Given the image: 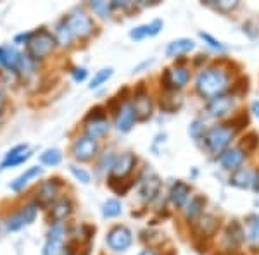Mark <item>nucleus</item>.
<instances>
[{
  "label": "nucleus",
  "instance_id": "17",
  "mask_svg": "<svg viewBox=\"0 0 259 255\" xmlns=\"http://www.w3.org/2000/svg\"><path fill=\"white\" fill-rule=\"evenodd\" d=\"M71 212H73V203H71V200L61 198V200H57V202H54V206L50 207V221H52V224L62 223V221H66L71 216Z\"/></svg>",
  "mask_w": 259,
  "mask_h": 255
},
{
  "label": "nucleus",
  "instance_id": "4",
  "mask_svg": "<svg viewBox=\"0 0 259 255\" xmlns=\"http://www.w3.org/2000/svg\"><path fill=\"white\" fill-rule=\"evenodd\" d=\"M106 241L112 252H126L133 243V235L126 226H114L107 233Z\"/></svg>",
  "mask_w": 259,
  "mask_h": 255
},
{
  "label": "nucleus",
  "instance_id": "22",
  "mask_svg": "<svg viewBox=\"0 0 259 255\" xmlns=\"http://www.w3.org/2000/svg\"><path fill=\"white\" fill-rule=\"evenodd\" d=\"M73 38H74V35H73V31H71L68 21L66 19L59 21V24L56 26V41L57 43L62 45V47H69V45L73 43Z\"/></svg>",
  "mask_w": 259,
  "mask_h": 255
},
{
  "label": "nucleus",
  "instance_id": "2",
  "mask_svg": "<svg viewBox=\"0 0 259 255\" xmlns=\"http://www.w3.org/2000/svg\"><path fill=\"white\" fill-rule=\"evenodd\" d=\"M235 136V126L232 124H220L204 135V143L211 154H221L228 148L230 141Z\"/></svg>",
  "mask_w": 259,
  "mask_h": 255
},
{
  "label": "nucleus",
  "instance_id": "33",
  "mask_svg": "<svg viewBox=\"0 0 259 255\" xmlns=\"http://www.w3.org/2000/svg\"><path fill=\"white\" fill-rule=\"evenodd\" d=\"M90 7L92 11L95 12L100 18H109L111 11H112V4H107V2H102V0H97V2H90Z\"/></svg>",
  "mask_w": 259,
  "mask_h": 255
},
{
  "label": "nucleus",
  "instance_id": "9",
  "mask_svg": "<svg viewBox=\"0 0 259 255\" xmlns=\"http://www.w3.org/2000/svg\"><path fill=\"white\" fill-rule=\"evenodd\" d=\"M26 57L14 47H0V64L11 71H21Z\"/></svg>",
  "mask_w": 259,
  "mask_h": 255
},
{
  "label": "nucleus",
  "instance_id": "16",
  "mask_svg": "<svg viewBox=\"0 0 259 255\" xmlns=\"http://www.w3.org/2000/svg\"><path fill=\"white\" fill-rule=\"evenodd\" d=\"M61 183L59 179H49V181L41 183L36 195H38V206H49L56 200L57 193H59Z\"/></svg>",
  "mask_w": 259,
  "mask_h": 255
},
{
  "label": "nucleus",
  "instance_id": "44",
  "mask_svg": "<svg viewBox=\"0 0 259 255\" xmlns=\"http://www.w3.org/2000/svg\"><path fill=\"white\" fill-rule=\"evenodd\" d=\"M139 255H157V252H154V250L147 248V250H144V252H142V253H139Z\"/></svg>",
  "mask_w": 259,
  "mask_h": 255
},
{
  "label": "nucleus",
  "instance_id": "1",
  "mask_svg": "<svg viewBox=\"0 0 259 255\" xmlns=\"http://www.w3.org/2000/svg\"><path fill=\"white\" fill-rule=\"evenodd\" d=\"M230 86L228 73L221 68H207L200 71L195 81V88H197L199 95L204 98H218Z\"/></svg>",
  "mask_w": 259,
  "mask_h": 255
},
{
  "label": "nucleus",
  "instance_id": "34",
  "mask_svg": "<svg viewBox=\"0 0 259 255\" xmlns=\"http://www.w3.org/2000/svg\"><path fill=\"white\" fill-rule=\"evenodd\" d=\"M36 211H38V206H36L35 202H31V203H28L26 207H23L21 209V216H23V219H24V224H30L35 221V217H36Z\"/></svg>",
  "mask_w": 259,
  "mask_h": 255
},
{
  "label": "nucleus",
  "instance_id": "5",
  "mask_svg": "<svg viewBox=\"0 0 259 255\" xmlns=\"http://www.w3.org/2000/svg\"><path fill=\"white\" fill-rule=\"evenodd\" d=\"M68 21L71 31H73L74 36H80V38H85L89 36L92 31H94V21L90 19L89 14L85 12H80V11H74L66 18Z\"/></svg>",
  "mask_w": 259,
  "mask_h": 255
},
{
  "label": "nucleus",
  "instance_id": "7",
  "mask_svg": "<svg viewBox=\"0 0 259 255\" xmlns=\"http://www.w3.org/2000/svg\"><path fill=\"white\" fill-rule=\"evenodd\" d=\"M97 150H99L97 140H95V138H92V136H89V135H85V136H80L76 141H74L73 156L76 157L80 162H87V161H90V159L95 157Z\"/></svg>",
  "mask_w": 259,
  "mask_h": 255
},
{
  "label": "nucleus",
  "instance_id": "21",
  "mask_svg": "<svg viewBox=\"0 0 259 255\" xmlns=\"http://www.w3.org/2000/svg\"><path fill=\"white\" fill-rule=\"evenodd\" d=\"M41 173H44V169H41V167L33 166V167H30V169L24 171L23 174H19V176L16 178L14 181H12L11 185H9V188H11L12 191H21L24 186L28 185V183H30V179L41 176Z\"/></svg>",
  "mask_w": 259,
  "mask_h": 255
},
{
  "label": "nucleus",
  "instance_id": "39",
  "mask_svg": "<svg viewBox=\"0 0 259 255\" xmlns=\"http://www.w3.org/2000/svg\"><path fill=\"white\" fill-rule=\"evenodd\" d=\"M237 6H239V4H237V2H228V0H225V2H218V4H216V9L228 12V11L235 9Z\"/></svg>",
  "mask_w": 259,
  "mask_h": 255
},
{
  "label": "nucleus",
  "instance_id": "31",
  "mask_svg": "<svg viewBox=\"0 0 259 255\" xmlns=\"http://www.w3.org/2000/svg\"><path fill=\"white\" fill-rule=\"evenodd\" d=\"M112 76V68H106V69H100L97 74L94 76V79L90 81V90H95V88H99L100 85H104V83L107 81Z\"/></svg>",
  "mask_w": 259,
  "mask_h": 255
},
{
  "label": "nucleus",
  "instance_id": "14",
  "mask_svg": "<svg viewBox=\"0 0 259 255\" xmlns=\"http://www.w3.org/2000/svg\"><path fill=\"white\" fill-rule=\"evenodd\" d=\"M190 193H192L190 185H187V183H183V181H177V183H173V186H171V190H169V200L175 207L182 209V207H185L187 202L190 200Z\"/></svg>",
  "mask_w": 259,
  "mask_h": 255
},
{
  "label": "nucleus",
  "instance_id": "42",
  "mask_svg": "<svg viewBox=\"0 0 259 255\" xmlns=\"http://www.w3.org/2000/svg\"><path fill=\"white\" fill-rule=\"evenodd\" d=\"M4 107H6V95H4V91L0 90V114H2Z\"/></svg>",
  "mask_w": 259,
  "mask_h": 255
},
{
  "label": "nucleus",
  "instance_id": "27",
  "mask_svg": "<svg viewBox=\"0 0 259 255\" xmlns=\"http://www.w3.org/2000/svg\"><path fill=\"white\" fill-rule=\"evenodd\" d=\"M227 241L230 246H239L244 241V231H242V226L233 221L232 224H228L227 228Z\"/></svg>",
  "mask_w": 259,
  "mask_h": 255
},
{
  "label": "nucleus",
  "instance_id": "18",
  "mask_svg": "<svg viewBox=\"0 0 259 255\" xmlns=\"http://www.w3.org/2000/svg\"><path fill=\"white\" fill-rule=\"evenodd\" d=\"M133 109H135V114L139 121H147L152 116V102L150 97L145 91H139L135 95V102H133Z\"/></svg>",
  "mask_w": 259,
  "mask_h": 255
},
{
  "label": "nucleus",
  "instance_id": "41",
  "mask_svg": "<svg viewBox=\"0 0 259 255\" xmlns=\"http://www.w3.org/2000/svg\"><path fill=\"white\" fill-rule=\"evenodd\" d=\"M250 109H252L254 116L259 119V100H256V102H252V106H250Z\"/></svg>",
  "mask_w": 259,
  "mask_h": 255
},
{
  "label": "nucleus",
  "instance_id": "32",
  "mask_svg": "<svg viewBox=\"0 0 259 255\" xmlns=\"http://www.w3.org/2000/svg\"><path fill=\"white\" fill-rule=\"evenodd\" d=\"M69 173L73 174L74 176V179L76 181H80V183H83V185H89L90 183V173L89 171H85L83 167H80V166H76V164H69Z\"/></svg>",
  "mask_w": 259,
  "mask_h": 255
},
{
  "label": "nucleus",
  "instance_id": "11",
  "mask_svg": "<svg viewBox=\"0 0 259 255\" xmlns=\"http://www.w3.org/2000/svg\"><path fill=\"white\" fill-rule=\"evenodd\" d=\"M164 83L168 90H177V88H183V86L189 83L190 79V71L185 68H173L168 69L164 74Z\"/></svg>",
  "mask_w": 259,
  "mask_h": 255
},
{
  "label": "nucleus",
  "instance_id": "6",
  "mask_svg": "<svg viewBox=\"0 0 259 255\" xmlns=\"http://www.w3.org/2000/svg\"><path fill=\"white\" fill-rule=\"evenodd\" d=\"M233 109H235V98L230 97V95H221L218 98L209 100V104L206 106V112L212 119H221L225 116L232 114Z\"/></svg>",
  "mask_w": 259,
  "mask_h": 255
},
{
  "label": "nucleus",
  "instance_id": "30",
  "mask_svg": "<svg viewBox=\"0 0 259 255\" xmlns=\"http://www.w3.org/2000/svg\"><path fill=\"white\" fill-rule=\"evenodd\" d=\"M40 161L45 166H57L62 161V152L59 148H49L40 156Z\"/></svg>",
  "mask_w": 259,
  "mask_h": 255
},
{
  "label": "nucleus",
  "instance_id": "28",
  "mask_svg": "<svg viewBox=\"0 0 259 255\" xmlns=\"http://www.w3.org/2000/svg\"><path fill=\"white\" fill-rule=\"evenodd\" d=\"M121 212H123V206H121L119 200L116 198H109L104 202L102 206V216L106 217V219H112V217H118L121 216Z\"/></svg>",
  "mask_w": 259,
  "mask_h": 255
},
{
  "label": "nucleus",
  "instance_id": "8",
  "mask_svg": "<svg viewBox=\"0 0 259 255\" xmlns=\"http://www.w3.org/2000/svg\"><path fill=\"white\" fill-rule=\"evenodd\" d=\"M159 191H161V179L157 174L150 173L140 181L139 193L144 202H152V200H156V196L159 195Z\"/></svg>",
  "mask_w": 259,
  "mask_h": 255
},
{
  "label": "nucleus",
  "instance_id": "10",
  "mask_svg": "<svg viewBox=\"0 0 259 255\" xmlns=\"http://www.w3.org/2000/svg\"><path fill=\"white\" fill-rule=\"evenodd\" d=\"M137 166V157L133 154H123L121 157L116 159L114 166H112V173H111V178H118V179H123L126 178L128 174H132V171L135 169Z\"/></svg>",
  "mask_w": 259,
  "mask_h": 255
},
{
  "label": "nucleus",
  "instance_id": "23",
  "mask_svg": "<svg viewBox=\"0 0 259 255\" xmlns=\"http://www.w3.org/2000/svg\"><path fill=\"white\" fill-rule=\"evenodd\" d=\"M204 206H206V198H204V196H200V195L190 196V200L187 202V206H185L187 219L192 221V219H195V217H199L200 214H202Z\"/></svg>",
  "mask_w": 259,
  "mask_h": 255
},
{
  "label": "nucleus",
  "instance_id": "38",
  "mask_svg": "<svg viewBox=\"0 0 259 255\" xmlns=\"http://www.w3.org/2000/svg\"><path fill=\"white\" fill-rule=\"evenodd\" d=\"M202 131H204V124H202V121H199V119H195L189 128V133L194 140H199L200 135H202Z\"/></svg>",
  "mask_w": 259,
  "mask_h": 255
},
{
  "label": "nucleus",
  "instance_id": "26",
  "mask_svg": "<svg viewBox=\"0 0 259 255\" xmlns=\"http://www.w3.org/2000/svg\"><path fill=\"white\" fill-rule=\"evenodd\" d=\"M109 131V123L106 119H97V121H89L87 124V135L95 138L97 140L99 136H104Z\"/></svg>",
  "mask_w": 259,
  "mask_h": 255
},
{
  "label": "nucleus",
  "instance_id": "13",
  "mask_svg": "<svg viewBox=\"0 0 259 255\" xmlns=\"http://www.w3.org/2000/svg\"><path fill=\"white\" fill-rule=\"evenodd\" d=\"M31 156H33V152L28 150V145H16L14 148L7 152V156L4 159L0 169H7V167H14V166L23 164V162H26Z\"/></svg>",
  "mask_w": 259,
  "mask_h": 255
},
{
  "label": "nucleus",
  "instance_id": "40",
  "mask_svg": "<svg viewBox=\"0 0 259 255\" xmlns=\"http://www.w3.org/2000/svg\"><path fill=\"white\" fill-rule=\"evenodd\" d=\"M87 74H89V73H87L85 68H76L73 71V79H74V81H85Z\"/></svg>",
  "mask_w": 259,
  "mask_h": 255
},
{
  "label": "nucleus",
  "instance_id": "25",
  "mask_svg": "<svg viewBox=\"0 0 259 255\" xmlns=\"http://www.w3.org/2000/svg\"><path fill=\"white\" fill-rule=\"evenodd\" d=\"M41 255H71V250H69L68 245H64V241L47 240Z\"/></svg>",
  "mask_w": 259,
  "mask_h": 255
},
{
  "label": "nucleus",
  "instance_id": "43",
  "mask_svg": "<svg viewBox=\"0 0 259 255\" xmlns=\"http://www.w3.org/2000/svg\"><path fill=\"white\" fill-rule=\"evenodd\" d=\"M252 186H254V190L259 191V173H257V176L254 178V181H252Z\"/></svg>",
  "mask_w": 259,
  "mask_h": 255
},
{
  "label": "nucleus",
  "instance_id": "19",
  "mask_svg": "<svg viewBox=\"0 0 259 255\" xmlns=\"http://www.w3.org/2000/svg\"><path fill=\"white\" fill-rule=\"evenodd\" d=\"M161 30H162V21L156 19L150 24H142V26L133 28V30L130 31V38L144 40V38H147V36H156Z\"/></svg>",
  "mask_w": 259,
  "mask_h": 255
},
{
  "label": "nucleus",
  "instance_id": "12",
  "mask_svg": "<svg viewBox=\"0 0 259 255\" xmlns=\"http://www.w3.org/2000/svg\"><path fill=\"white\" fill-rule=\"evenodd\" d=\"M245 159V152L239 147H232V148H227L225 152H221L220 156V164L223 169H228V171H237L240 169L242 162Z\"/></svg>",
  "mask_w": 259,
  "mask_h": 255
},
{
  "label": "nucleus",
  "instance_id": "37",
  "mask_svg": "<svg viewBox=\"0 0 259 255\" xmlns=\"http://www.w3.org/2000/svg\"><path fill=\"white\" fill-rule=\"evenodd\" d=\"M23 226H24V219H23V216H21V212H16V214L9 217V221H7V229H9V231H18Z\"/></svg>",
  "mask_w": 259,
  "mask_h": 255
},
{
  "label": "nucleus",
  "instance_id": "35",
  "mask_svg": "<svg viewBox=\"0 0 259 255\" xmlns=\"http://www.w3.org/2000/svg\"><path fill=\"white\" fill-rule=\"evenodd\" d=\"M64 236H66V226H64V223L52 224V228L49 229V240L64 241Z\"/></svg>",
  "mask_w": 259,
  "mask_h": 255
},
{
  "label": "nucleus",
  "instance_id": "36",
  "mask_svg": "<svg viewBox=\"0 0 259 255\" xmlns=\"http://www.w3.org/2000/svg\"><path fill=\"white\" fill-rule=\"evenodd\" d=\"M199 36H200V38H202L204 41H206V43L209 45L211 48L220 50V52H223V50H225V45L221 43L220 40H216L212 35H209V33H204V31H200V33H199Z\"/></svg>",
  "mask_w": 259,
  "mask_h": 255
},
{
  "label": "nucleus",
  "instance_id": "20",
  "mask_svg": "<svg viewBox=\"0 0 259 255\" xmlns=\"http://www.w3.org/2000/svg\"><path fill=\"white\" fill-rule=\"evenodd\" d=\"M194 47H195V43H194V40H190V38L175 40V41H171V43H168V47H166V57L175 59V57H180V56H183V54L194 50Z\"/></svg>",
  "mask_w": 259,
  "mask_h": 255
},
{
  "label": "nucleus",
  "instance_id": "24",
  "mask_svg": "<svg viewBox=\"0 0 259 255\" xmlns=\"http://www.w3.org/2000/svg\"><path fill=\"white\" fill-rule=\"evenodd\" d=\"M252 174H250L249 169H237L233 173V176L230 178V185L237 186V188H249L252 186Z\"/></svg>",
  "mask_w": 259,
  "mask_h": 255
},
{
  "label": "nucleus",
  "instance_id": "3",
  "mask_svg": "<svg viewBox=\"0 0 259 255\" xmlns=\"http://www.w3.org/2000/svg\"><path fill=\"white\" fill-rule=\"evenodd\" d=\"M56 45H57L56 36H52V33H49L47 30L33 33V36L28 41V57L31 61L45 59V57L54 52Z\"/></svg>",
  "mask_w": 259,
  "mask_h": 255
},
{
  "label": "nucleus",
  "instance_id": "29",
  "mask_svg": "<svg viewBox=\"0 0 259 255\" xmlns=\"http://www.w3.org/2000/svg\"><path fill=\"white\" fill-rule=\"evenodd\" d=\"M247 240L250 245L259 243V214L250 216L247 219Z\"/></svg>",
  "mask_w": 259,
  "mask_h": 255
},
{
  "label": "nucleus",
  "instance_id": "15",
  "mask_svg": "<svg viewBox=\"0 0 259 255\" xmlns=\"http://www.w3.org/2000/svg\"><path fill=\"white\" fill-rule=\"evenodd\" d=\"M118 112L119 114H118V119H116V128H118V131L121 133H128L130 129L135 126V121H137L133 104H124Z\"/></svg>",
  "mask_w": 259,
  "mask_h": 255
}]
</instances>
